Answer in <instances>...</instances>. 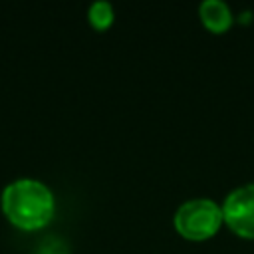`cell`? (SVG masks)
I'll return each instance as SVG.
<instances>
[{
	"instance_id": "obj_1",
	"label": "cell",
	"mask_w": 254,
	"mask_h": 254,
	"mask_svg": "<svg viewBox=\"0 0 254 254\" xmlns=\"http://www.w3.org/2000/svg\"><path fill=\"white\" fill-rule=\"evenodd\" d=\"M0 206L8 222L20 230H38L46 226L56 212L52 190L36 179H18L10 183L2 190Z\"/></svg>"
},
{
	"instance_id": "obj_2",
	"label": "cell",
	"mask_w": 254,
	"mask_h": 254,
	"mask_svg": "<svg viewBox=\"0 0 254 254\" xmlns=\"http://www.w3.org/2000/svg\"><path fill=\"white\" fill-rule=\"evenodd\" d=\"M222 220V208L214 200L202 196L185 200L175 212L177 230L190 240H202L212 236Z\"/></svg>"
},
{
	"instance_id": "obj_3",
	"label": "cell",
	"mask_w": 254,
	"mask_h": 254,
	"mask_svg": "<svg viewBox=\"0 0 254 254\" xmlns=\"http://www.w3.org/2000/svg\"><path fill=\"white\" fill-rule=\"evenodd\" d=\"M222 218L236 234L254 238V183L236 187L226 194Z\"/></svg>"
},
{
	"instance_id": "obj_4",
	"label": "cell",
	"mask_w": 254,
	"mask_h": 254,
	"mask_svg": "<svg viewBox=\"0 0 254 254\" xmlns=\"http://www.w3.org/2000/svg\"><path fill=\"white\" fill-rule=\"evenodd\" d=\"M200 20L212 32H224L232 22V12L222 0H202L198 6Z\"/></svg>"
},
{
	"instance_id": "obj_5",
	"label": "cell",
	"mask_w": 254,
	"mask_h": 254,
	"mask_svg": "<svg viewBox=\"0 0 254 254\" xmlns=\"http://www.w3.org/2000/svg\"><path fill=\"white\" fill-rule=\"evenodd\" d=\"M87 16H89V22L95 28L103 30V28H107L113 22V6L107 0H97V2H93L89 6Z\"/></svg>"
}]
</instances>
